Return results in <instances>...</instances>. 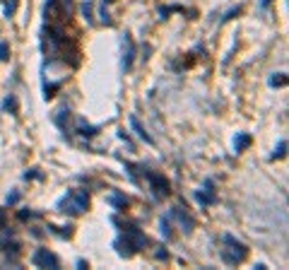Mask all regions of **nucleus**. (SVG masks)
Wrapping results in <instances>:
<instances>
[{"label":"nucleus","instance_id":"1","mask_svg":"<svg viewBox=\"0 0 289 270\" xmlns=\"http://www.w3.org/2000/svg\"><path fill=\"white\" fill-rule=\"evenodd\" d=\"M246 256H248L246 244H241V241H239L236 236H231V234H224V236H222V261H224L226 266H239Z\"/></svg>","mask_w":289,"mask_h":270},{"label":"nucleus","instance_id":"2","mask_svg":"<svg viewBox=\"0 0 289 270\" xmlns=\"http://www.w3.org/2000/svg\"><path fill=\"white\" fill-rule=\"evenodd\" d=\"M56 207H58V212H65V215H82L89 207V196H87V191H70L58 201Z\"/></svg>","mask_w":289,"mask_h":270},{"label":"nucleus","instance_id":"3","mask_svg":"<svg viewBox=\"0 0 289 270\" xmlns=\"http://www.w3.org/2000/svg\"><path fill=\"white\" fill-rule=\"evenodd\" d=\"M32 263L36 268H51V270H58L61 268V261L56 253H51L48 249H36L34 256H32Z\"/></svg>","mask_w":289,"mask_h":270},{"label":"nucleus","instance_id":"4","mask_svg":"<svg viewBox=\"0 0 289 270\" xmlns=\"http://www.w3.org/2000/svg\"><path fill=\"white\" fill-rule=\"evenodd\" d=\"M171 219H176V222H178V227H181L186 234H191V232H193V227H195V219H193V215L188 212V207H186V205L174 207V210H171Z\"/></svg>","mask_w":289,"mask_h":270},{"label":"nucleus","instance_id":"5","mask_svg":"<svg viewBox=\"0 0 289 270\" xmlns=\"http://www.w3.org/2000/svg\"><path fill=\"white\" fill-rule=\"evenodd\" d=\"M144 176H147V181H149V186H152V191H154V196L157 198H164V196H169V191H171V186H169V181L161 176V174H154V171H143Z\"/></svg>","mask_w":289,"mask_h":270},{"label":"nucleus","instance_id":"6","mask_svg":"<svg viewBox=\"0 0 289 270\" xmlns=\"http://www.w3.org/2000/svg\"><path fill=\"white\" fill-rule=\"evenodd\" d=\"M121 46H123L121 68H123V70H130V68H133V58H135V46H133V39H130V34H123V39H121Z\"/></svg>","mask_w":289,"mask_h":270},{"label":"nucleus","instance_id":"7","mask_svg":"<svg viewBox=\"0 0 289 270\" xmlns=\"http://www.w3.org/2000/svg\"><path fill=\"white\" fill-rule=\"evenodd\" d=\"M195 198L200 205H215L217 202V193H215V184H212V179H208L205 181V188H200L198 193H195Z\"/></svg>","mask_w":289,"mask_h":270},{"label":"nucleus","instance_id":"8","mask_svg":"<svg viewBox=\"0 0 289 270\" xmlns=\"http://www.w3.org/2000/svg\"><path fill=\"white\" fill-rule=\"evenodd\" d=\"M123 236L128 239V244L133 246V251H135V253H138V251H143L144 246H147V236H144L140 229H135V227H133V229H128Z\"/></svg>","mask_w":289,"mask_h":270},{"label":"nucleus","instance_id":"9","mask_svg":"<svg viewBox=\"0 0 289 270\" xmlns=\"http://www.w3.org/2000/svg\"><path fill=\"white\" fill-rule=\"evenodd\" d=\"M113 249H116V253H118L121 258H130V256L135 253V251H133V246L128 244V239H126L123 234H121V236L113 241Z\"/></svg>","mask_w":289,"mask_h":270},{"label":"nucleus","instance_id":"10","mask_svg":"<svg viewBox=\"0 0 289 270\" xmlns=\"http://www.w3.org/2000/svg\"><path fill=\"white\" fill-rule=\"evenodd\" d=\"M130 126H133V131H135V133L140 135V137H143V140L147 142V145H154V137H152V135H149L147 131H144V126L140 123V121H138V118H135V116H130Z\"/></svg>","mask_w":289,"mask_h":270},{"label":"nucleus","instance_id":"11","mask_svg":"<svg viewBox=\"0 0 289 270\" xmlns=\"http://www.w3.org/2000/svg\"><path fill=\"white\" fill-rule=\"evenodd\" d=\"M159 227H161V236H164L166 241H171V239H174V232H171V210L166 212V217H161V224H159Z\"/></svg>","mask_w":289,"mask_h":270},{"label":"nucleus","instance_id":"12","mask_svg":"<svg viewBox=\"0 0 289 270\" xmlns=\"http://www.w3.org/2000/svg\"><path fill=\"white\" fill-rule=\"evenodd\" d=\"M106 202L113 205V207H128V205H130V198L123 196V193H111V196L106 198Z\"/></svg>","mask_w":289,"mask_h":270},{"label":"nucleus","instance_id":"13","mask_svg":"<svg viewBox=\"0 0 289 270\" xmlns=\"http://www.w3.org/2000/svg\"><path fill=\"white\" fill-rule=\"evenodd\" d=\"M77 128H80V135H84V137H92V135L99 133V128H96V126H89L84 118H80V121H77Z\"/></svg>","mask_w":289,"mask_h":270},{"label":"nucleus","instance_id":"14","mask_svg":"<svg viewBox=\"0 0 289 270\" xmlns=\"http://www.w3.org/2000/svg\"><path fill=\"white\" fill-rule=\"evenodd\" d=\"M251 145V135L248 133H241V135H236V140H234V150L236 152H241V150H246Z\"/></svg>","mask_w":289,"mask_h":270},{"label":"nucleus","instance_id":"15","mask_svg":"<svg viewBox=\"0 0 289 270\" xmlns=\"http://www.w3.org/2000/svg\"><path fill=\"white\" fill-rule=\"evenodd\" d=\"M268 82H270V87H282V84H287V75L285 72H273V77Z\"/></svg>","mask_w":289,"mask_h":270},{"label":"nucleus","instance_id":"16","mask_svg":"<svg viewBox=\"0 0 289 270\" xmlns=\"http://www.w3.org/2000/svg\"><path fill=\"white\" fill-rule=\"evenodd\" d=\"M82 12H84V19L92 24V22H94V15H92V0H84V2H82Z\"/></svg>","mask_w":289,"mask_h":270},{"label":"nucleus","instance_id":"17","mask_svg":"<svg viewBox=\"0 0 289 270\" xmlns=\"http://www.w3.org/2000/svg\"><path fill=\"white\" fill-rule=\"evenodd\" d=\"M99 17H101V22H104V24H111V15H109V10H106V0H101V10H99Z\"/></svg>","mask_w":289,"mask_h":270},{"label":"nucleus","instance_id":"18","mask_svg":"<svg viewBox=\"0 0 289 270\" xmlns=\"http://www.w3.org/2000/svg\"><path fill=\"white\" fill-rule=\"evenodd\" d=\"M285 152H287V140H282V142L275 147V152H273V159H277V157H285Z\"/></svg>","mask_w":289,"mask_h":270},{"label":"nucleus","instance_id":"19","mask_svg":"<svg viewBox=\"0 0 289 270\" xmlns=\"http://www.w3.org/2000/svg\"><path fill=\"white\" fill-rule=\"evenodd\" d=\"M7 58H10V44L0 41V61H7Z\"/></svg>","mask_w":289,"mask_h":270},{"label":"nucleus","instance_id":"20","mask_svg":"<svg viewBox=\"0 0 289 270\" xmlns=\"http://www.w3.org/2000/svg\"><path fill=\"white\" fill-rule=\"evenodd\" d=\"M239 12H241V5H236V7H231V10H229V12H226V15L222 17V22H229V19H234V15H239Z\"/></svg>","mask_w":289,"mask_h":270},{"label":"nucleus","instance_id":"21","mask_svg":"<svg viewBox=\"0 0 289 270\" xmlns=\"http://www.w3.org/2000/svg\"><path fill=\"white\" fill-rule=\"evenodd\" d=\"M2 106H5L7 111H12V114H15V109H17V101L10 97V99H5V104H2Z\"/></svg>","mask_w":289,"mask_h":270},{"label":"nucleus","instance_id":"22","mask_svg":"<svg viewBox=\"0 0 289 270\" xmlns=\"http://www.w3.org/2000/svg\"><path fill=\"white\" fill-rule=\"evenodd\" d=\"M17 10V0H10V2H5V15H12Z\"/></svg>","mask_w":289,"mask_h":270},{"label":"nucleus","instance_id":"23","mask_svg":"<svg viewBox=\"0 0 289 270\" xmlns=\"http://www.w3.org/2000/svg\"><path fill=\"white\" fill-rule=\"evenodd\" d=\"M61 5H63V10H65L68 15H70V12H72V7H75V5H72V0H61Z\"/></svg>","mask_w":289,"mask_h":270},{"label":"nucleus","instance_id":"24","mask_svg":"<svg viewBox=\"0 0 289 270\" xmlns=\"http://www.w3.org/2000/svg\"><path fill=\"white\" fill-rule=\"evenodd\" d=\"M17 201H19V193H17V191H12V193L7 196V202H10V205H15Z\"/></svg>","mask_w":289,"mask_h":270},{"label":"nucleus","instance_id":"25","mask_svg":"<svg viewBox=\"0 0 289 270\" xmlns=\"http://www.w3.org/2000/svg\"><path fill=\"white\" fill-rule=\"evenodd\" d=\"M5 222H7V215H5V210L0 207V229H5Z\"/></svg>","mask_w":289,"mask_h":270},{"label":"nucleus","instance_id":"26","mask_svg":"<svg viewBox=\"0 0 289 270\" xmlns=\"http://www.w3.org/2000/svg\"><path fill=\"white\" fill-rule=\"evenodd\" d=\"M29 217H34V212H27V210L19 212V219H29Z\"/></svg>","mask_w":289,"mask_h":270},{"label":"nucleus","instance_id":"27","mask_svg":"<svg viewBox=\"0 0 289 270\" xmlns=\"http://www.w3.org/2000/svg\"><path fill=\"white\" fill-rule=\"evenodd\" d=\"M270 7V0H263V10H268Z\"/></svg>","mask_w":289,"mask_h":270}]
</instances>
